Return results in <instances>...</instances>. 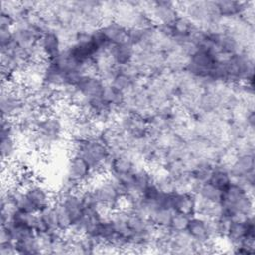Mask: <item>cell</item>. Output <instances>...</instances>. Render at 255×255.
<instances>
[{"instance_id": "cell-1", "label": "cell", "mask_w": 255, "mask_h": 255, "mask_svg": "<svg viewBox=\"0 0 255 255\" xmlns=\"http://www.w3.org/2000/svg\"><path fill=\"white\" fill-rule=\"evenodd\" d=\"M69 150L71 155L78 154L83 157L96 175L100 176L108 173L111 161L110 149L99 138L94 137L83 141L71 139Z\"/></svg>"}, {"instance_id": "cell-2", "label": "cell", "mask_w": 255, "mask_h": 255, "mask_svg": "<svg viewBox=\"0 0 255 255\" xmlns=\"http://www.w3.org/2000/svg\"><path fill=\"white\" fill-rule=\"evenodd\" d=\"M254 196L250 195L242 185L232 181L222 191L220 205L222 212L231 218H242L254 214Z\"/></svg>"}, {"instance_id": "cell-3", "label": "cell", "mask_w": 255, "mask_h": 255, "mask_svg": "<svg viewBox=\"0 0 255 255\" xmlns=\"http://www.w3.org/2000/svg\"><path fill=\"white\" fill-rule=\"evenodd\" d=\"M38 135V148L41 152H49L65 137L66 128L62 119L55 113L43 116L36 126Z\"/></svg>"}, {"instance_id": "cell-4", "label": "cell", "mask_w": 255, "mask_h": 255, "mask_svg": "<svg viewBox=\"0 0 255 255\" xmlns=\"http://www.w3.org/2000/svg\"><path fill=\"white\" fill-rule=\"evenodd\" d=\"M90 187L96 201L104 209L116 210L124 206V198L120 185L109 174L98 176L90 182Z\"/></svg>"}, {"instance_id": "cell-5", "label": "cell", "mask_w": 255, "mask_h": 255, "mask_svg": "<svg viewBox=\"0 0 255 255\" xmlns=\"http://www.w3.org/2000/svg\"><path fill=\"white\" fill-rule=\"evenodd\" d=\"M179 15L176 2L166 0L150 1L148 16L154 25H170Z\"/></svg>"}, {"instance_id": "cell-6", "label": "cell", "mask_w": 255, "mask_h": 255, "mask_svg": "<svg viewBox=\"0 0 255 255\" xmlns=\"http://www.w3.org/2000/svg\"><path fill=\"white\" fill-rule=\"evenodd\" d=\"M65 175L81 186L92 182L98 177L88 162L78 154L70 156L66 165Z\"/></svg>"}, {"instance_id": "cell-7", "label": "cell", "mask_w": 255, "mask_h": 255, "mask_svg": "<svg viewBox=\"0 0 255 255\" xmlns=\"http://www.w3.org/2000/svg\"><path fill=\"white\" fill-rule=\"evenodd\" d=\"M105 82L95 72H89L85 74L78 84L75 86L77 92L85 99L93 100L101 98L105 89Z\"/></svg>"}, {"instance_id": "cell-8", "label": "cell", "mask_w": 255, "mask_h": 255, "mask_svg": "<svg viewBox=\"0 0 255 255\" xmlns=\"http://www.w3.org/2000/svg\"><path fill=\"white\" fill-rule=\"evenodd\" d=\"M24 101L8 85L2 86L0 96L1 118L15 119L24 107Z\"/></svg>"}, {"instance_id": "cell-9", "label": "cell", "mask_w": 255, "mask_h": 255, "mask_svg": "<svg viewBox=\"0 0 255 255\" xmlns=\"http://www.w3.org/2000/svg\"><path fill=\"white\" fill-rule=\"evenodd\" d=\"M99 126L87 116H78L68 129L71 139L87 140L97 136Z\"/></svg>"}, {"instance_id": "cell-10", "label": "cell", "mask_w": 255, "mask_h": 255, "mask_svg": "<svg viewBox=\"0 0 255 255\" xmlns=\"http://www.w3.org/2000/svg\"><path fill=\"white\" fill-rule=\"evenodd\" d=\"M23 190L37 213L55 202L54 193L38 180Z\"/></svg>"}, {"instance_id": "cell-11", "label": "cell", "mask_w": 255, "mask_h": 255, "mask_svg": "<svg viewBox=\"0 0 255 255\" xmlns=\"http://www.w3.org/2000/svg\"><path fill=\"white\" fill-rule=\"evenodd\" d=\"M255 159L254 153L236 154L228 165V170L232 176V181L239 180L247 174L254 172Z\"/></svg>"}, {"instance_id": "cell-12", "label": "cell", "mask_w": 255, "mask_h": 255, "mask_svg": "<svg viewBox=\"0 0 255 255\" xmlns=\"http://www.w3.org/2000/svg\"><path fill=\"white\" fill-rule=\"evenodd\" d=\"M55 201H60L65 206L71 217L72 225L79 223L83 219L85 215V205L80 190L63 195Z\"/></svg>"}, {"instance_id": "cell-13", "label": "cell", "mask_w": 255, "mask_h": 255, "mask_svg": "<svg viewBox=\"0 0 255 255\" xmlns=\"http://www.w3.org/2000/svg\"><path fill=\"white\" fill-rule=\"evenodd\" d=\"M38 46L42 52L43 58L46 61L54 59L63 50L62 41L58 33L52 30L47 31L42 35V37L39 39Z\"/></svg>"}, {"instance_id": "cell-14", "label": "cell", "mask_w": 255, "mask_h": 255, "mask_svg": "<svg viewBox=\"0 0 255 255\" xmlns=\"http://www.w3.org/2000/svg\"><path fill=\"white\" fill-rule=\"evenodd\" d=\"M196 196L193 192H174L171 194V209L187 215L195 214Z\"/></svg>"}, {"instance_id": "cell-15", "label": "cell", "mask_w": 255, "mask_h": 255, "mask_svg": "<svg viewBox=\"0 0 255 255\" xmlns=\"http://www.w3.org/2000/svg\"><path fill=\"white\" fill-rule=\"evenodd\" d=\"M100 29L111 45L128 42V29L115 20L104 21Z\"/></svg>"}, {"instance_id": "cell-16", "label": "cell", "mask_w": 255, "mask_h": 255, "mask_svg": "<svg viewBox=\"0 0 255 255\" xmlns=\"http://www.w3.org/2000/svg\"><path fill=\"white\" fill-rule=\"evenodd\" d=\"M135 49L128 42L111 45L108 50V55L117 67H122L133 61Z\"/></svg>"}, {"instance_id": "cell-17", "label": "cell", "mask_w": 255, "mask_h": 255, "mask_svg": "<svg viewBox=\"0 0 255 255\" xmlns=\"http://www.w3.org/2000/svg\"><path fill=\"white\" fill-rule=\"evenodd\" d=\"M208 182L223 191L232 182V176L228 170V167L223 164L216 163L211 172Z\"/></svg>"}, {"instance_id": "cell-18", "label": "cell", "mask_w": 255, "mask_h": 255, "mask_svg": "<svg viewBox=\"0 0 255 255\" xmlns=\"http://www.w3.org/2000/svg\"><path fill=\"white\" fill-rule=\"evenodd\" d=\"M0 151L2 161H13L20 151V143L16 136L1 137Z\"/></svg>"}, {"instance_id": "cell-19", "label": "cell", "mask_w": 255, "mask_h": 255, "mask_svg": "<svg viewBox=\"0 0 255 255\" xmlns=\"http://www.w3.org/2000/svg\"><path fill=\"white\" fill-rule=\"evenodd\" d=\"M194 193L198 198L212 204H220L222 199V190L209 182L199 184Z\"/></svg>"}, {"instance_id": "cell-20", "label": "cell", "mask_w": 255, "mask_h": 255, "mask_svg": "<svg viewBox=\"0 0 255 255\" xmlns=\"http://www.w3.org/2000/svg\"><path fill=\"white\" fill-rule=\"evenodd\" d=\"M17 254L21 255H32V254H41V248L37 235H32L28 238H25L20 241L15 242Z\"/></svg>"}, {"instance_id": "cell-21", "label": "cell", "mask_w": 255, "mask_h": 255, "mask_svg": "<svg viewBox=\"0 0 255 255\" xmlns=\"http://www.w3.org/2000/svg\"><path fill=\"white\" fill-rule=\"evenodd\" d=\"M54 206H55L56 213H57L58 228L63 234H66L72 227L71 217H70L67 209L65 208V206L60 201H55Z\"/></svg>"}, {"instance_id": "cell-22", "label": "cell", "mask_w": 255, "mask_h": 255, "mask_svg": "<svg viewBox=\"0 0 255 255\" xmlns=\"http://www.w3.org/2000/svg\"><path fill=\"white\" fill-rule=\"evenodd\" d=\"M173 210L168 208H156L150 215L149 220L156 227H168L173 214Z\"/></svg>"}, {"instance_id": "cell-23", "label": "cell", "mask_w": 255, "mask_h": 255, "mask_svg": "<svg viewBox=\"0 0 255 255\" xmlns=\"http://www.w3.org/2000/svg\"><path fill=\"white\" fill-rule=\"evenodd\" d=\"M39 215L42 217V219L47 224L50 231H57L58 228V220H57V213L54 206V203L45 207L41 211L38 212ZM60 231V230H59Z\"/></svg>"}, {"instance_id": "cell-24", "label": "cell", "mask_w": 255, "mask_h": 255, "mask_svg": "<svg viewBox=\"0 0 255 255\" xmlns=\"http://www.w3.org/2000/svg\"><path fill=\"white\" fill-rule=\"evenodd\" d=\"M190 215L179 213V212H173L170 223H169V229L172 232H181L185 231L189 222Z\"/></svg>"}, {"instance_id": "cell-25", "label": "cell", "mask_w": 255, "mask_h": 255, "mask_svg": "<svg viewBox=\"0 0 255 255\" xmlns=\"http://www.w3.org/2000/svg\"><path fill=\"white\" fill-rule=\"evenodd\" d=\"M17 254L15 242L0 243V255H15Z\"/></svg>"}, {"instance_id": "cell-26", "label": "cell", "mask_w": 255, "mask_h": 255, "mask_svg": "<svg viewBox=\"0 0 255 255\" xmlns=\"http://www.w3.org/2000/svg\"><path fill=\"white\" fill-rule=\"evenodd\" d=\"M15 20L12 16L6 13L0 14V29H12L14 27Z\"/></svg>"}, {"instance_id": "cell-27", "label": "cell", "mask_w": 255, "mask_h": 255, "mask_svg": "<svg viewBox=\"0 0 255 255\" xmlns=\"http://www.w3.org/2000/svg\"><path fill=\"white\" fill-rule=\"evenodd\" d=\"M13 237L9 231V229L5 226L1 225V232H0V243L5 242H13ZM15 242V241H14Z\"/></svg>"}]
</instances>
